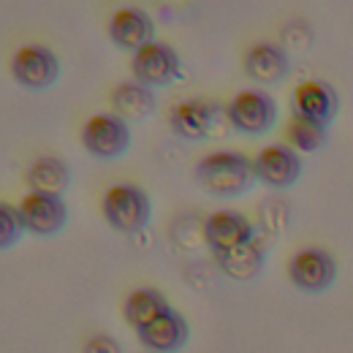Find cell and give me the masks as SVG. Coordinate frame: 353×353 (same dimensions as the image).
Listing matches in <instances>:
<instances>
[{
  "label": "cell",
  "instance_id": "ffe728a7",
  "mask_svg": "<svg viewBox=\"0 0 353 353\" xmlns=\"http://www.w3.org/2000/svg\"><path fill=\"white\" fill-rule=\"evenodd\" d=\"M329 144V128L318 125L305 117H291L288 123V147H294L296 152H318Z\"/></svg>",
  "mask_w": 353,
  "mask_h": 353
},
{
  "label": "cell",
  "instance_id": "ac0fdd59",
  "mask_svg": "<svg viewBox=\"0 0 353 353\" xmlns=\"http://www.w3.org/2000/svg\"><path fill=\"white\" fill-rule=\"evenodd\" d=\"M25 182L30 188V193H44V196H63L68 190L71 172L68 163L60 158H39L30 163Z\"/></svg>",
  "mask_w": 353,
  "mask_h": 353
},
{
  "label": "cell",
  "instance_id": "7c38bea8",
  "mask_svg": "<svg viewBox=\"0 0 353 353\" xmlns=\"http://www.w3.org/2000/svg\"><path fill=\"white\" fill-rule=\"evenodd\" d=\"M291 106H294L296 117H305V120H312V123L329 128V123L337 117L340 95L329 82H318V79L315 82H302L294 90Z\"/></svg>",
  "mask_w": 353,
  "mask_h": 353
},
{
  "label": "cell",
  "instance_id": "5bb4252c",
  "mask_svg": "<svg viewBox=\"0 0 353 353\" xmlns=\"http://www.w3.org/2000/svg\"><path fill=\"white\" fill-rule=\"evenodd\" d=\"M136 334L139 343L150 353H176L179 348H185L190 337V326L176 310H166L161 318H155L150 326L139 329Z\"/></svg>",
  "mask_w": 353,
  "mask_h": 353
},
{
  "label": "cell",
  "instance_id": "8992f818",
  "mask_svg": "<svg viewBox=\"0 0 353 353\" xmlns=\"http://www.w3.org/2000/svg\"><path fill=\"white\" fill-rule=\"evenodd\" d=\"M288 277L291 283L305 294H321L326 291L337 277V261L323 248H302L288 261Z\"/></svg>",
  "mask_w": 353,
  "mask_h": 353
},
{
  "label": "cell",
  "instance_id": "7a4b0ae2",
  "mask_svg": "<svg viewBox=\"0 0 353 353\" xmlns=\"http://www.w3.org/2000/svg\"><path fill=\"white\" fill-rule=\"evenodd\" d=\"M103 218L120 234H139L152 218V201L139 185H112L103 196Z\"/></svg>",
  "mask_w": 353,
  "mask_h": 353
},
{
  "label": "cell",
  "instance_id": "3957f363",
  "mask_svg": "<svg viewBox=\"0 0 353 353\" xmlns=\"http://www.w3.org/2000/svg\"><path fill=\"white\" fill-rule=\"evenodd\" d=\"M225 117H228L234 131L245 133V136H264L277 123V103L261 88L239 90L228 101Z\"/></svg>",
  "mask_w": 353,
  "mask_h": 353
},
{
  "label": "cell",
  "instance_id": "277c9868",
  "mask_svg": "<svg viewBox=\"0 0 353 353\" xmlns=\"http://www.w3.org/2000/svg\"><path fill=\"white\" fill-rule=\"evenodd\" d=\"M131 125L114 112L92 114L82 128V144L95 161H117L131 150Z\"/></svg>",
  "mask_w": 353,
  "mask_h": 353
},
{
  "label": "cell",
  "instance_id": "7402d4cb",
  "mask_svg": "<svg viewBox=\"0 0 353 353\" xmlns=\"http://www.w3.org/2000/svg\"><path fill=\"white\" fill-rule=\"evenodd\" d=\"M85 353H123V345L109 334H95L85 343Z\"/></svg>",
  "mask_w": 353,
  "mask_h": 353
},
{
  "label": "cell",
  "instance_id": "e0dca14e",
  "mask_svg": "<svg viewBox=\"0 0 353 353\" xmlns=\"http://www.w3.org/2000/svg\"><path fill=\"white\" fill-rule=\"evenodd\" d=\"M155 95L152 90L139 85V82H123L112 92V109L117 117L125 123H141L155 112Z\"/></svg>",
  "mask_w": 353,
  "mask_h": 353
},
{
  "label": "cell",
  "instance_id": "5b68a950",
  "mask_svg": "<svg viewBox=\"0 0 353 353\" xmlns=\"http://www.w3.org/2000/svg\"><path fill=\"white\" fill-rule=\"evenodd\" d=\"M133 79L144 88H166L179 79L182 74V60L174 49L163 41H152V44L141 46L131 57Z\"/></svg>",
  "mask_w": 353,
  "mask_h": 353
},
{
  "label": "cell",
  "instance_id": "52a82bcc",
  "mask_svg": "<svg viewBox=\"0 0 353 353\" xmlns=\"http://www.w3.org/2000/svg\"><path fill=\"white\" fill-rule=\"evenodd\" d=\"M11 74H14L17 85H22V88L46 90L52 88L60 77V60L46 46L28 44L17 49V54L11 60Z\"/></svg>",
  "mask_w": 353,
  "mask_h": 353
},
{
  "label": "cell",
  "instance_id": "6da1fadb",
  "mask_svg": "<svg viewBox=\"0 0 353 353\" xmlns=\"http://www.w3.org/2000/svg\"><path fill=\"white\" fill-rule=\"evenodd\" d=\"M193 176L204 193L218 196V199H234L253 188L256 166L248 155L236 150H218V152L204 155L196 163Z\"/></svg>",
  "mask_w": 353,
  "mask_h": 353
},
{
  "label": "cell",
  "instance_id": "4fadbf2b",
  "mask_svg": "<svg viewBox=\"0 0 353 353\" xmlns=\"http://www.w3.org/2000/svg\"><path fill=\"white\" fill-rule=\"evenodd\" d=\"M109 39L125 52H139L141 46L155 41V22L141 8H120L109 19Z\"/></svg>",
  "mask_w": 353,
  "mask_h": 353
},
{
  "label": "cell",
  "instance_id": "ba28073f",
  "mask_svg": "<svg viewBox=\"0 0 353 353\" xmlns=\"http://www.w3.org/2000/svg\"><path fill=\"white\" fill-rule=\"evenodd\" d=\"M253 166H256V179L266 188H272V190L294 188L299 182V176H302V158L288 144H269V147H264L253 158Z\"/></svg>",
  "mask_w": 353,
  "mask_h": 353
},
{
  "label": "cell",
  "instance_id": "44dd1931",
  "mask_svg": "<svg viewBox=\"0 0 353 353\" xmlns=\"http://www.w3.org/2000/svg\"><path fill=\"white\" fill-rule=\"evenodd\" d=\"M25 234V223L19 218V210L11 204L0 207V248L8 250L14 242H19V236Z\"/></svg>",
  "mask_w": 353,
  "mask_h": 353
},
{
  "label": "cell",
  "instance_id": "8fae6325",
  "mask_svg": "<svg viewBox=\"0 0 353 353\" xmlns=\"http://www.w3.org/2000/svg\"><path fill=\"white\" fill-rule=\"evenodd\" d=\"M204 239L210 245V250L218 256L225 250H234L239 245H248V242H256L259 239V231L256 225L248 221L245 215L239 212H215L204 221Z\"/></svg>",
  "mask_w": 353,
  "mask_h": 353
},
{
  "label": "cell",
  "instance_id": "2e32d148",
  "mask_svg": "<svg viewBox=\"0 0 353 353\" xmlns=\"http://www.w3.org/2000/svg\"><path fill=\"white\" fill-rule=\"evenodd\" d=\"M215 261L221 266V272L231 280H239V283H250L261 274L266 261L264 245L256 239V242H248V245H239L234 250H225L218 253Z\"/></svg>",
  "mask_w": 353,
  "mask_h": 353
},
{
  "label": "cell",
  "instance_id": "9a60e30c",
  "mask_svg": "<svg viewBox=\"0 0 353 353\" xmlns=\"http://www.w3.org/2000/svg\"><path fill=\"white\" fill-rule=\"evenodd\" d=\"M291 71V57L280 44L261 41L245 54V74L259 85H280Z\"/></svg>",
  "mask_w": 353,
  "mask_h": 353
},
{
  "label": "cell",
  "instance_id": "d6986e66",
  "mask_svg": "<svg viewBox=\"0 0 353 353\" xmlns=\"http://www.w3.org/2000/svg\"><path fill=\"white\" fill-rule=\"evenodd\" d=\"M166 310H172V305L166 302V296L155 288H136L125 296V305H123V312H125V321L131 323L133 329H144L150 326L155 318H161Z\"/></svg>",
  "mask_w": 353,
  "mask_h": 353
},
{
  "label": "cell",
  "instance_id": "9c48e42d",
  "mask_svg": "<svg viewBox=\"0 0 353 353\" xmlns=\"http://www.w3.org/2000/svg\"><path fill=\"white\" fill-rule=\"evenodd\" d=\"M17 210H19V218L25 223V231L33 236H54L68 223V207H65L63 196L28 193Z\"/></svg>",
  "mask_w": 353,
  "mask_h": 353
},
{
  "label": "cell",
  "instance_id": "30bf717a",
  "mask_svg": "<svg viewBox=\"0 0 353 353\" xmlns=\"http://www.w3.org/2000/svg\"><path fill=\"white\" fill-rule=\"evenodd\" d=\"M221 114V103L218 101H210V98H188V101H179L172 114H169V125L172 131L185 139V141H201L207 139L215 120Z\"/></svg>",
  "mask_w": 353,
  "mask_h": 353
}]
</instances>
